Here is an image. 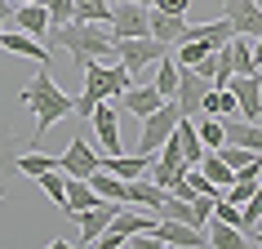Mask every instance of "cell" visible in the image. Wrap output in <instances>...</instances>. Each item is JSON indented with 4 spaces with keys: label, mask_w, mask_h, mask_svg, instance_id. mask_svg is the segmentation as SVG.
Instances as JSON below:
<instances>
[{
    "label": "cell",
    "mask_w": 262,
    "mask_h": 249,
    "mask_svg": "<svg viewBox=\"0 0 262 249\" xmlns=\"http://www.w3.org/2000/svg\"><path fill=\"white\" fill-rule=\"evenodd\" d=\"M0 49L23 54V58H36L40 67H49V49H45L36 36H27V31H5V27H0Z\"/></svg>",
    "instance_id": "19"
},
{
    "label": "cell",
    "mask_w": 262,
    "mask_h": 249,
    "mask_svg": "<svg viewBox=\"0 0 262 249\" xmlns=\"http://www.w3.org/2000/svg\"><path fill=\"white\" fill-rule=\"evenodd\" d=\"M23 107L36 111V138H31V142H40V134L49 129V125H58V120H67V116H71V94H62V89L54 85V76H49V67H40L36 85L23 89Z\"/></svg>",
    "instance_id": "2"
},
{
    "label": "cell",
    "mask_w": 262,
    "mask_h": 249,
    "mask_svg": "<svg viewBox=\"0 0 262 249\" xmlns=\"http://www.w3.org/2000/svg\"><path fill=\"white\" fill-rule=\"evenodd\" d=\"M71 9H76V18H80V23H107L111 0H71Z\"/></svg>",
    "instance_id": "30"
},
{
    "label": "cell",
    "mask_w": 262,
    "mask_h": 249,
    "mask_svg": "<svg viewBox=\"0 0 262 249\" xmlns=\"http://www.w3.org/2000/svg\"><path fill=\"white\" fill-rule=\"evenodd\" d=\"M187 31V14H169V9H147V36L160 45H178Z\"/></svg>",
    "instance_id": "14"
},
{
    "label": "cell",
    "mask_w": 262,
    "mask_h": 249,
    "mask_svg": "<svg viewBox=\"0 0 262 249\" xmlns=\"http://www.w3.org/2000/svg\"><path fill=\"white\" fill-rule=\"evenodd\" d=\"M89 120H94V134H98V142H102V152H124L120 147V111H116V102H98L94 111H89Z\"/></svg>",
    "instance_id": "12"
},
{
    "label": "cell",
    "mask_w": 262,
    "mask_h": 249,
    "mask_svg": "<svg viewBox=\"0 0 262 249\" xmlns=\"http://www.w3.org/2000/svg\"><path fill=\"white\" fill-rule=\"evenodd\" d=\"M151 236L160 240V245H169V249H209V240H205V227H191V222L156 218Z\"/></svg>",
    "instance_id": "7"
},
{
    "label": "cell",
    "mask_w": 262,
    "mask_h": 249,
    "mask_svg": "<svg viewBox=\"0 0 262 249\" xmlns=\"http://www.w3.org/2000/svg\"><path fill=\"white\" fill-rule=\"evenodd\" d=\"M222 49H227V58H231V71H235V76H258V45H253V40L231 36Z\"/></svg>",
    "instance_id": "20"
},
{
    "label": "cell",
    "mask_w": 262,
    "mask_h": 249,
    "mask_svg": "<svg viewBox=\"0 0 262 249\" xmlns=\"http://www.w3.org/2000/svg\"><path fill=\"white\" fill-rule=\"evenodd\" d=\"M49 40H54L58 49H67L76 63H89V58L116 63L107 23H80V18H71V23H62V27H49Z\"/></svg>",
    "instance_id": "1"
},
{
    "label": "cell",
    "mask_w": 262,
    "mask_h": 249,
    "mask_svg": "<svg viewBox=\"0 0 262 249\" xmlns=\"http://www.w3.org/2000/svg\"><path fill=\"white\" fill-rule=\"evenodd\" d=\"M160 200H165V187H156L147 174H138V178H124V205H138V209H160Z\"/></svg>",
    "instance_id": "17"
},
{
    "label": "cell",
    "mask_w": 262,
    "mask_h": 249,
    "mask_svg": "<svg viewBox=\"0 0 262 249\" xmlns=\"http://www.w3.org/2000/svg\"><path fill=\"white\" fill-rule=\"evenodd\" d=\"M160 107V94H156V85L151 80H138V85H129L120 98H116V111H129V116H147V111Z\"/></svg>",
    "instance_id": "15"
},
{
    "label": "cell",
    "mask_w": 262,
    "mask_h": 249,
    "mask_svg": "<svg viewBox=\"0 0 262 249\" xmlns=\"http://www.w3.org/2000/svg\"><path fill=\"white\" fill-rule=\"evenodd\" d=\"M151 85H156V94H160V98H173V89H178V63H173L169 54L160 58V63H156Z\"/></svg>",
    "instance_id": "25"
},
{
    "label": "cell",
    "mask_w": 262,
    "mask_h": 249,
    "mask_svg": "<svg viewBox=\"0 0 262 249\" xmlns=\"http://www.w3.org/2000/svg\"><path fill=\"white\" fill-rule=\"evenodd\" d=\"M205 54H213L205 40H178V58H173V63H178V67H195Z\"/></svg>",
    "instance_id": "33"
},
{
    "label": "cell",
    "mask_w": 262,
    "mask_h": 249,
    "mask_svg": "<svg viewBox=\"0 0 262 249\" xmlns=\"http://www.w3.org/2000/svg\"><path fill=\"white\" fill-rule=\"evenodd\" d=\"M111 49H116V63L129 71V80H134V85H138V80H151L147 71L169 54V45L151 40V36H111Z\"/></svg>",
    "instance_id": "3"
},
{
    "label": "cell",
    "mask_w": 262,
    "mask_h": 249,
    "mask_svg": "<svg viewBox=\"0 0 262 249\" xmlns=\"http://www.w3.org/2000/svg\"><path fill=\"white\" fill-rule=\"evenodd\" d=\"M54 165H58V156H45L40 147L27 152V156H18V174H27V178H40L45 169H54Z\"/></svg>",
    "instance_id": "28"
},
{
    "label": "cell",
    "mask_w": 262,
    "mask_h": 249,
    "mask_svg": "<svg viewBox=\"0 0 262 249\" xmlns=\"http://www.w3.org/2000/svg\"><path fill=\"white\" fill-rule=\"evenodd\" d=\"M151 9H169V14H187L191 0H151Z\"/></svg>",
    "instance_id": "36"
},
{
    "label": "cell",
    "mask_w": 262,
    "mask_h": 249,
    "mask_svg": "<svg viewBox=\"0 0 262 249\" xmlns=\"http://www.w3.org/2000/svg\"><path fill=\"white\" fill-rule=\"evenodd\" d=\"M222 142H231V147H245V152H258V147H262V129H258V120L227 116V120H222Z\"/></svg>",
    "instance_id": "16"
},
{
    "label": "cell",
    "mask_w": 262,
    "mask_h": 249,
    "mask_svg": "<svg viewBox=\"0 0 262 249\" xmlns=\"http://www.w3.org/2000/svg\"><path fill=\"white\" fill-rule=\"evenodd\" d=\"M80 67H84V94L107 98V102H116V98L134 85L120 63H98V58H89V63H80Z\"/></svg>",
    "instance_id": "4"
},
{
    "label": "cell",
    "mask_w": 262,
    "mask_h": 249,
    "mask_svg": "<svg viewBox=\"0 0 262 249\" xmlns=\"http://www.w3.org/2000/svg\"><path fill=\"white\" fill-rule=\"evenodd\" d=\"M36 182H40V192L49 196V200H54L58 209H62V200H67V174H62V169L54 165V169H45V174H40Z\"/></svg>",
    "instance_id": "26"
},
{
    "label": "cell",
    "mask_w": 262,
    "mask_h": 249,
    "mask_svg": "<svg viewBox=\"0 0 262 249\" xmlns=\"http://www.w3.org/2000/svg\"><path fill=\"white\" fill-rule=\"evenodd\" d=\"M0 200H5V187H0Z\"/></svg>",
    "instance_id": "39"
},
{
    "label": "cell",
    "mask_w": 262,
    "mask_h": 249,
    "mask_svg": "<svg viewBox=\"0 0 262 249\" xmlns=\"http://www.w3.org/2000/svg\"><path fill=\"white\" fill-rule=\"evenodd\" d=\"M205 240H209V249H249L240 227H231V222H222V218L205 222Z\"/></svg>",
    "instance_id": "22"
},
{
    "label": "cell",
    "mask_w": 262,
    "mask_h": 249,
    "mask_svg": "<svg viewBox=\"0 0 262 249\" xmlns=\"http://www.w3.org/2000/svg\"><path fill=\"white\" fill-rule=\"evenodd\" d=\"M18 174V152H14V138L0 129V182H9Z\"/></svg>",
    "instance_id": "31"
},
{
    "label": "cell",
    "mask_w": 262,
    "mask_h": 249,
    "mask_svg": "<svg viewBox=\"0 0 262 249\" xmlns=\"http://www.w3.org/2000/svg\"><path fill=\"white\" fill-rule=\"evenodd\" d=\"M213 152H218V160L231 169V174H235V169H245L249 160L258 156V152H245V147H231V142H222V147H213Z\"/></svg>",
    "instance_id": "32"
},
{
    "label": "cell",
    "mask_w": 262,
    "mask_h": 249,
    "mask_svg": "<svg viewBox=\"0 0 262 249\" xmlns=\"http://www.w3.org/2000/svg\"><path fill=\"white\" fill-rule=\"evenodd\" d=\"M9 5H27V0H9Z\"/></svg>",
    "instance_id": "38"
},
{
    "label": "cell",
    "mask_w": 262,
    "mask_h": 249,
    "mask_svg": "<svg viewBox=\"0 0 262 249\" xmlns=\"http://www.w3.org/2000/svg\"><path fill=\"white\" fill-rule=\"evenodd\" d=\"M147 9H151V5H134V0H111L107 31H111V36H147Z\"/></svg>",
    "instance_id": "8"
},
{
    "label": "cell",
    "mask_w": 262,
    "mask_h": 249,
    "mask_svg": "<svg viewBox=\"0 0 262 249\" xmlns=\"http://www.w3.org/2000/svg\"><path fill=\"white\" fill-rule=\"evenodd\" d=\"M209 89H213V85H209L205 76H200V71L178 67V89H173V102H178V111H182V116H195Z\"/></svg>",
    "instance_id": "11"
},
{
    "label": "cell",
    "mask_w": 262,
    "mask_h": 249,
    "mask_svg": "<svg viewBox=\"0 0 262 249\" xmlns=\"http://www.w3.org/2000/svg\"><path fill=\"white\" fill-rule=\"evenodd\" d=\"M178 102H173V98H160V107L156 111H147V116H142V134H138V156H156V147H160V142L169 138V134H173V125H178Z\"/></svg>",
    "instance_id": "5"
},
{
    "label": "cell",
    "mask_w": 262,
    "mask_h": 249,
    "mask_svg": "<svg viewBox=\"0 0 262 249\" xmlns=\"http://www.w3.org/2000/svg\"><path fill=\"white\" fill-rule=\"evenodd\" d=\"M98 102H102V98H94V94H76L71 98V116H89Z\"/></svg>",
    "instance_id": "35"
},
{
    "label": "cell",
    "mask_w": 262,
    "mask_h": 249,
    "mask_svg": "<svg viewBox=\"0 0 262 249\" xmlns=\"http://www.w3.org/2000/svg\"><path fill=\"white\" fill-rule=\"evenodd\" d=\"M9 18L18 23V31H27V36H36V40H40L45 31H49V14H45V0H27V5H14V9H9Z\"/></svg>",
    "instance_id": "18"
},
{
    "label": "cell",
    "mask_w": 262,
    "mask_h": 249,
    "mask_svg": "<svg viewBox=\"0 0 262 249\" xmlns=\"http://www.w3.org/2000/svg\"><path fill=\"white\" fill-rule=\"evenodd\" d=\"M227 89H231V98H235V116L262 120V76H231Z\"/></svg>",
    "instance_id": "10"
},
{
    "label": "cell",
    "mask_w": 262,
    "mask_h": 249,
    "mask_svg": "<svg viewBox=\"0 0 262 249\" xmlns=\"http://www.w3.org/2000/svg\"><path fill=\"white\" fill-rule=\"evenodd\" d=\"M89 187H94L102 200H116V205H124V178L107 174V169H94V174H89Z\"/></svg>",
    "instance_id": "24"
},
{
    "label": "cell",
    "mask_w": 262,
    "mask_h": 249,
    "mask_svg": "<svg viewBox=\"0 0 262 249\" xmlns=\"http://www.w3.org/2000/svg\"><path fill=\"white\" fill-rule=\"evenodd\" d=\"M222 18L235 27V36H245V40H253V45L262 40V9H258V0H227V5H222Z\"/></svg>",
    "instance_id": "9"
},
{
    "label": "cell",
    "mask_w": 262,
    "mask_h": 249,
    "mask_svg": "<svg viewBox=\"0 0 262 249\" xmlns=\"http://www.w3.org/2000/svg\"><path fill=\"white\" fill-rule=\"evenodd\" d=\"M173 138H178V152H182V160H187V169H191V165H200V156L209 152L205 142L195 138L191 116H178V125H173Z\"/></svg>",
    "instance_id": "21"
},
{
    "label": "cell",
    "mask_w": 262,
    "mask_h": 249,
    "mask_svg": "<svg viewBox=\"0 0 262 249\" xmlns=\"http://www.w3.org/2000/svg\"><path fill=\"white\" fill-rule=\"evenodd\" d=\"M102 196L89 187V178H67V200H62V214H80V209H89V205H98Z\"/></svg>",
    "instance_id": "23"
},
{
    "label": "cell",
    "mask_w": 262,
    "mask_h": 249,
    "mask_svg": "<svg viewBox=\"0 0 262 249\" xmlns=\"http://www.w3.org/2000/svg\"><path fill=\"white\" fill-rule=\"evenodd\" d=\"M195 169H200V174H205V178L213 182L218 192H222V187H227V182H231V169H227V165H222V160H218V152H205V156H200V165H195Z\"/></svg>",
    "instance_id": "27"
},
{
    "label": "cell",
    "mask_w": 262,
    "mask_h": 249,
    "mask_svg": "<svg viewBox=\"0 0 262 249\" xmlns=\"http://www.w3.org/2000/svg\"><path fill=\"white\" fill-rule=\"evenodd\" d=\"M116 200H98V205H89V209H80V214H71V218L80 222V245H94L98 236L107 232V222H111V214H116Z\"/></svg>",
    "instance_id": "13"
},
{
    "label": "cell",
    "mask_w": 262,
    "mask_h": 249,
    "mask_svg": "<svg viewBox=\"0 0 262 249\" xmlns=\"http://www.w3.org/2000/svg\"><path fill=\"white\" fill-rule=\"evenodd\" d=\"M9 9H14V5H9V0H0V27H5V18H9Z\"/></svg>",
    "instance_id": "37"
},
{
    "label": "cell",
    "mask_w": 262,
    "mask_h": 249,
    "mask_svg": "<svg viewBox=\"0 0 262 249\" xmlns=\"http://www.w3.org/2000/svg\"><path fill=\"white\" fill-rule=\"evenodd\" d=\"M45 14H49V27H62L76 18V9H71V0H45Z\"/></svg>",
    "instance_id": "34"
},
{
    "label": "cell",
    "mask_w": 262,
    "mask_h": 249,
    "mask_svg": "<svg viewBox=\"0 0 262 249\" xmlns=\"http://www.w3.org/2000/svg\"><path fill=\"white\" fill-rule=\"evenodd\" d=\"M191 125H195V138L205 142L209 152H213V147H222V120L213 116V111H205V120H191Z\"/></svg>",
    "instance_id": "29"
},
{
    "label": "cell",
    "mask_w": 262,
    "mask_h": 249,
    "mask_svg": "<svg viewBox=\"0 0 262 249\" xmlns=\"http://www.w3.org/2000/svg\"><path fill=\"white\" fill-rule=\"evenodd\" d=\"M98 165H102V156H98V147L89 138H71L67 147H62V156H58V169H62L67 178H89Z\"/></svg>",
    "instance_id": "6"
}]
</instances>
